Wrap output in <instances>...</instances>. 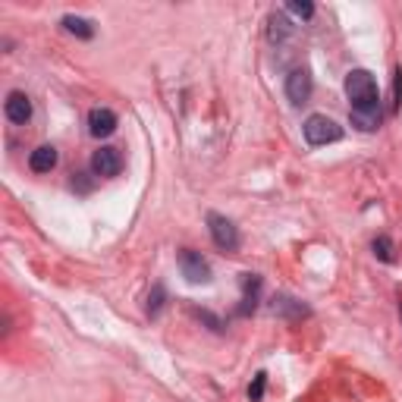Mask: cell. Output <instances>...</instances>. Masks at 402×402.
I'll use <instances>...</instances> for the list:
<instances>
[{
  "instance_id": "8992f818",
  "label": "cell",
  "mask_w": 402,
  "mask_h": 402,
  "mask_svg": "<svg viewBox=\"0 0 402 402\" xmlns=\"http://www.w3.org/2000/svg\"><path fill=\"white\" fill-rule=\"evenodd\" d=\"M286 98H290L292 104H305V101L311 98V76H308V70H292L290 76H286Z\"/></svg>"
},
{
  "instance_id": "5bb4252c",
  "label": "cell",
  "mask_w": 402,
  "mask_h": 402,
  "mask_svg": "<svg viewBox=\"0 0 402 402\" xmlns=\"http://www.w3.org/2000/svg\"><path fill=\"white\" fill-rule=\"evenodd\" d=\"M274 314H286V318H305L308 314V308H305L302 302H296V299H274Z\"/></svg>"
},
{
  "instance_id": "7c38bea8",
  "label": "cell",
  "mask_w": 402,
  "mask_h": 402,
  "mask_svg": "<svg viewBox=\"0 0 402 402\" xmlns=\"http://www.w3.org/2000/svg\"><path fill=\"white\" fill-rule=\"evenodd\" d=\"M268 35H270V41H286V38L292 35V22L286 19L283 13H270V19H268Z\"/></svg>"
},
{
  "instance_id": "d6986e66",
  "label": "cell",
  "mask_w": 402,
  "mask_h": 402,
  "mask_svg": "<svg viewBox=\"0 0 402 402\" xmlns=\"http://www.w3.org/2000/svg\"><path fill=\"white\" fill-rule=\"evenodd\" d=\"M402 107V70H396L393 76V110H399Z\"/></svg>"
},
{
  "instance_id": "9c48e42d",
  "label": "cell",
  "mask_w": 402,
  "mask_h": 402,
  "mask_svg": "<svg viewBox=\"0 0 402 402\" xmlns=\"http://www.w3.org/2000/svg\"><path fill=\"white\" fill-rule=\"evenodd\" d=\"M3 110H7V117L13 123H28L32 120V101H28L26 92H10Z\"/></svg>"
},
{
  "instance_id": "ba28073f",
  "label": "cell",
  "mask_w": 402,
  "mask_h": 402,
  "mask_svg": "<svg viewBox=\"0 0 402 402\" xmlns=\"http://www.w3.org/2000/svg\"><path fill=\"white\" fill-rule=\"evenodd\" d=\"M349 117H352V123L361 129V132H374V129L381 126V120H383L381 101H377V104H365V107H352Z\"/></svg>"
},
{
  "instance_id": "30bf717a",
  "label": "cell",
  "mask_w": 402,
  "mask_h": 402,
  "mask_svg": "<svg viewBox=\"0 0 402 402\" xmlns=\"http://www.w3.org/2000/svg\"><path fill=\"white\" fill-rule=\"evenodd\" d=\"M28 167L35 170V173H50V170L57 167V148H50V145L35 148L32 157H28Z\"/></svg>"
},
{
  "instance_id": "2e32d148",
  "label": "cell",
  "mask_w": 402,
  "mask_h": 402,
  "mask_svg": "<svg viewBox=\"0 0 402 402\" xmlns=\"http://www.w3.org/2000/svg\"><path fill=\"white\" fill-rule=\"evenodd\" d=\"M264 387H268V374H254V381H252V387H248V399L252 402H261V396H264Z\"/></svg>"
},
{
  "instance_id": "6da1fadb",
  "label": "cell",
  "mask_w": 402,
  "mask_h": 402,
  "mask_svg": "<svg viewBox=\"0 0 402 402\" xmlns=\"http://www.w3.org/2000/svg\"><path fill=\"white\" fill-rule=\"evenodd\" d=\"M302 132H305V141H308V145H314V148L343 139V126H336V123H333L330 117H324V113H311L308 120H305Z\"/></svg>"
},
{
  "instance_id": "277c9868",
  "label": "cell",
  "mask_w": 402,
  "mask_h": 402,
  "mask_svg": "<svg viewBox=\"0 0 402 402\" xmlns=\"http://www.w3.org/2000/svg\"><path fill=\"white\" fill-rule=\"evenodd\" d=\"M179 270H183V277L189 283H211V264L198 252H192V248L179 252Z\"/></svg>"
},
{
  "instance_id": "ac0fdd59",
  "label": "cell",
  "mask_w": 402,
  "mask_h": 402,
  "mask_svg": "<svg viewBox=\"0 0 402 402\" xmlns=\"http://www.w3.org/2000/svg\"><path fill=\"white\" fill-rule=\"evenodd\" d=\"M163 308V286H154V292L148 296V314H157Z\"/></svg>"
},
{
  "instance_id": "7a4b0ae2",
  "label": "cell",
  "mask_w": 402,
  "mask_h": 402,
  "mask_svg": "<svg viewBox=\"0 0 402 402\" xmlns=\"http://www.w3.org/2000/svg\"><path fill=\"white\" fill-rule=\"evenodd\" d=\"M346 94L352 101V107H365V104H377V82L368 70H352L346 76Z\"/></svg>"
},
{
  "instance_id": "4fadbf2b",
  "label": "cell",
  "mask_w": 402,
  "mask_h": 402,
  "mask_svg": "<svg viewBox=\"0 0 402 402\" xmlns=\"http://www.w3.org/2000/svg\"><path fill=\"white\" fill-rule=\"evenodd\" d=\"M63 28L76 38H92L94 35V22L85 16H63Z\"/></svg>"
},
{
  "instance_id": "5b68a950",
  "label": "cell",
  "mask_w": 402,
  "mask_h": 402,
  "mask_svg": "<svg viewBox=\"0 0 402 402\" xmlns=\"http://www.w3.org/2000/svg\"><path fill=\"white\" fill-rule=\"evenodd\" d=\"M120 170H123V154L117 148H110V145H104V148H98L92 154V173L94 177L110 179V177H117Z\"/></svg>"
},
{
  "instance_id": "8fae6325",
  "label": "cell",
  "mask_w": 402,
  "mask_h": 402,
  "mask_svg": "<svg viewBox=\"0 0 402 402\" xmlns=\"http://www.w3.org/2000/svg\"><path fill=\"white\" fill-rule=\"evenodd\" d=\"M242 286H245V299H242V308H239V314H248V311H254V305H258V292H261V277L245 274V280H242Z\"/></svg>"
},
{
  "instance_id": "ffe728a7",
  "label": "cell",
  "mask_w": 402,
  "mask_h": 402,
  "mask_svg": "<svg viewBox=\"0 0 402 402\" xmlns=\"http://www.w3.org/2000/svg\"><path fill=\"white\" fill-rule=\"evenodd\" d=\"M399 314H402V302H399Z\"/></svg>"
},
{
  "instance_id": "9a60e30c",
  "label": "cell",
  "mask_w": 402,
  "mask_h": 402,
  "mask_svg": "<svg viewBox=\"0 0 402 402\" xmlns=\"http://www.w3.org/2000/svg\"><path fill=\"white\" fill-rule=\"evenodd\" d=\"M286 10H290L292 16H299V19H311V16H314V3H308V0H290Z\"/></svg>"
},
{
  "instance_id": "52a82bcc",
  "label": "cell",
  "mask_w": 402,
  "mask_h": 402,
  "mask_svg": "<svg viewBox=\"0 0 402 402\" xmlns=\"http://www.w3.org/2000/svg\"><path fill=\"white\" fill-rule=\"evenodd\" d=\"M113 129H117V113L113 110L94 107V110L88 113V132H92L94 139H107V135H113Z\"/></svg>"
},
{
  "instance_id": "e0dca14e",
  "label": "cell",
  "mask_w": 402,
  "mask_h": 402,
  "mask_svg": "<svg viewBox=\"0 0 402 402\" xmlns=\"http://www.w3.org/2000/svg\"><path fill=\"white\" fill-rule=\"evenodd\" d=\"M374 254L381 258V261H390V258H393V242H390L387 236H377L374 239Z\"/></svg>"
},
{
  "instance_id": "3957f363",
  "label": "cell",
  "mask_w": 402,
  "mask_h": 402,
  "mask_svg": "<svg viewBox=\"0 0 402 402\" xmlns=\"http://www.w3.org/2000/svg\"><path fill=\"white\" fill-rule=\"evenodd\" d=\"M208 230H211V239L217 248H223V252H236L239 248V230L223 214H208Z\"/></svg>"
}]
</instances>
